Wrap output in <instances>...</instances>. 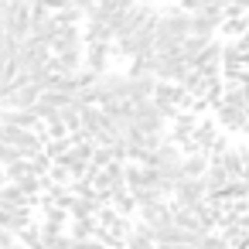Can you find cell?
<instances>
[{
  "mask_svg": "<svg viewBox=\"0 0 249 249\" xmlns=\"http://www.w3.org/2000/svg\"><path fill=\"white\" fill-rule=\"evenodd\" d=\"M205 184H208V195H218V191H225V188L232 184V174H229L218 160H212V167H208V174H205Z\"/></svg>",
  "mask_w": 249,
  "mask_h": 249,
  "instance_id": "30bf717a",
  "label": "cell"
},
{
  "mask_svg": "<svg viewBox=\"0 0 249 249\" xmlns=\"http://www.w3.org/2000/svg\"><path fill=\"white\" fill-rule=\"evenodd\" d=\"M215 120H218V126H229V130H246V120H249V113H246V106L218 103V106H215Z\"/></svg>",
  "mask_w": 249,
  "mask_h": 249,
  "instance_id": "5b68a950",
  "label": "cell"
},
{
  "mask_svg": "<svg viewBox=\"0 0 249 249\" xmlns=\"http://www.w3.org/2000/svg\"><path fill=\"white\" fill-rule=\"evenodd\" d=\"M239 45H242V48H246V52H249V31H246V35H242V38H239Z\"/></svg>",
  "mask_w": 249,
  "mask_h": 249,
  "instance_id": "5bb4252c",
  "label": "cell"
},
{
  "mask_svg": "<svg viewBox=\"0 0 249 249\" xmlns=\"http://www.w3.org/2000/svg\"><path fill=\"white\" fill-rule=\"evenodd\" d=\"M123 249H157V239L154 235H143V232H130L123 239Z\"/></svg>",
  "mask_w": 249,
  "mask_h": 249,
  "instance_id": "8fae6325",
  "label": "cell"
},
{
  "mask_svg": "<svg viewBox=\"0 0 249 249\" xmlns=\"http://www.w3.org/2000/svg\"><path fill=\"white\" fill-rule=\"evenodd\" d=\"M109 45H103V41H86V69H92V72H109Z\"/></svg>",
  "mask_w": 249,
  "mask_h": 249,
  "instance_id": "8992f818",
  "label": "cell"
},
{
  "mask_svg": "<svg viewBox=\"0 0 249 249\" xmlns=\"http://www.w3.org/2000/svg\"><path fill=\"white\" fill-rule=\"evenodd\" d=\"M109 130V113L99 106V103H92V106H86L82 109V137H99V133H106Z\"/></svg>",
  "mask_w": 249,
  "mask_h": 249,
  "instance_id": "3957f363",
  "label": "cell"
},
{
  "mask_svg": "<svg viewBox=\"0 0 249 249\" xmlns=\"http://www.w3.org/2000/svg\"><path fill=\"white\" fill-rule=\"evenodd\" d=\"M208 167H212V154H208V150H191V154H184V164H181L184 178H205Z\"/></svg>",
  "mask_w": 249,
  "mask_h": 249,
  "instance_id": "9c48e42d",
  "label": "cell"
},
{
  "mask_svg": "<svg viewBox=\"0 0 249 249\" xmlns=\"http://www.w3.org/2000/svg\"><path fill=\"white\" fill-rule=\"evenodd\" d=\"M75 249H106V242L99 235H89V239H75Z\"/></svg>",
  "mask_w": 249,
  "mask_h": 249,
  "instance_id": "4fadbf2b",
  "label": "cell"
},
{
  "mask_svg": "<svg viewBox=\"0 0 249 249\" xmlns=\"http://www.w3.org/2000/svg\"><path fill=\"white\" fill-rule=\"evenodd\" d=\"M86 48V28L82 24H62L58 38L52 41V55H62V52H82Z\"/></svg>",
  "mask_w": 249,
  "mask_h": 249,
  "instance_id": "6da1fadb",
  "label": "cell"
},
{
  "mask_svg": "<svg viewBox=\"0 0 249 249\" xmlns=\"http://www.w3.org/2000/svg\"><path fill=\"white\" fill-rule=\"evenodd\" d=\"M157 75H130V103H147V99H154V92H157Z\"/></svg>",
  "mask_w": 249,
  "mask_h": 249,
  "instance_id": "ba28073f",
  "label": "cell"
},
{
  "mask_svg": "<svg viewBox=\"0 0 249 249\" xmlns=\"http://www.w3.org/2000/svg\"><path fill=\"white\" fill-rule=\"evenodd\" d=\"M174 198H178V205L195 208L198 201H205V198H208V184H205V178H184V181H178Z\"/></svg>",
  "mask_w": 249,
  "mask_h": 249,
  "instance_id": "7a4b0ae2",
  "label": "cell"
},
{
  "mask_svg": "<svg viewBox=\"0 0 249 249\" xmlns=\"http://www.w3.org/2000/svg\"><path fill=\"white\" fill-rule=\"evenodd\" d=\"M31 205H35V198L21 184L7 181L4 188H0V208H4V212H18V208H31Z\"/></svg>",
  "mask_w": 249,
  "mask_h": 249,
  "instance_id": "277c9868",
  "label": "cell"
},
{
  "mask_svg": "<svg viewBox=\"0 0 249 249\" xmlns=\"http://www.w3.org/2000/svg\"><path fill=\"white\" fill-rule=\"evenodd\" d=\"M52 69L58 75H79L86 69V48L82 52H62V55H55L52 58Z\"/></svg>",
  "mask_w": 249,
  "mask_h": 249,
  "instance_id": "52a82bcc",
  "label": "cell"
},
{
  "mask_svg": "<svg viewBox=\"0 0 249 249\" xmlns=\"http://www.w3.org/2000/svg\"><path fill=\"white\" fill-rule=\"evenodd\" d=\"M4 184H7V171H4V167H0V188H4Z\"/></svg>",
  "mask_w": 249,
  "mask_h": 249,
  "instance_id": "9a60e30c",
  "label": "cell"
},
{
  "mask_svg": "<svg viewBox=\"0 0 249 249\" xmlns=\"http://www.w3.org/2000/svg\"><path fill=\"white\" fill-rule=\"evenodd\" d=\"M24 154L14 147V143H7V140H0V167H11L14 160H21Z\"/></svg>",
  "mask_w": 249,
  "mask_h": 249,
  "instance_id": "7c38bea8",
  "label": "cell"
}]
</instances>
